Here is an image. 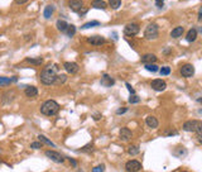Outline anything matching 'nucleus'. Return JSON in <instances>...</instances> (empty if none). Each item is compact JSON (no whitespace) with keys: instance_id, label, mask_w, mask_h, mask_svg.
<instances>
[{"instance_id":"nucleus-37","label":"nucleus","mask_w":202,"mask_h":172,"mask_svg":"<svg viewBox=\"0 0 202 172\" xmlns=\"http://www.w3.org/2000/svg\"><path fill=\"white\" fill-rule=\"evenodd\" d=\"M126 108H123V109H117V111H116V114L117 115H120V114H124V113H126Z\"/></svg>"},{"instance_id":"nucleus-28","label":"nucleus","mask_w":202,"mask_h":172,"mask_svg":"<svg viewBox=\"0 0 202 172\" xmlns=\"http://www.w3.org/2000/svg\"><path fill=\"white\" fill-rule=\"evenodd\" d=\"M145 70L156 72V71H158V66L156 63H145Z\"/></svg>"},{"instance_id":"nucleus-26","label":"nucleus","mask_w":202,"mask_h":172,"mask_svg":"<svg viewBox=\"0 0 202 172\" xmlns=\"http://www.w3.org/2000/svg\"><path fill=\"white\" fill-rule=\"evenodd\" d=\"M128 153L132 154V156L138 154V153H139V147H138V146H130V147L128 148Z\"/></svg>"},{"instance_id":"nucleus-3","label":"nucleus","mask_w":202,"mask_h":172,"mask_svg":"<svg viewBox=\"0 0 202 172\" xmlns=\"http://www.w3.org/2000/svg\"><path fill=\"white\" fill-rule=\"evenodd\" d=\"M158 34H159V29L156 23H150L149 26H147V28L144 30V37L149 41L158 38Z\"/></svg>"},{"instance_id":"nucleus-10","label":"nucleus","mask_w":202,"mask_h":172,"mask_svg":"<svg viewBox=\"0 0 202 172\" xmlns=\"http://www.w3.org/2000/svg\"><path fill=\"white\" fill-rule=\"evenodd\" d=\"M63 67H65V70L71 75L77 74V71H78V65L76 62H65Z\"/></svg>"},{"instance_id":"nucleus-20","label":"nucleus","mask_w":202,"mask_h":172,"mask_svg":"<svg viewBox=\"0 0 202 172\" xmlns=\"http://www.w3.org/2000/svg\"><path fill=\"white\" fill-rule=\"evenodd\" d=\"M183 32H184L183 27H177V28H174V29L171 32V37H172V38H180L182 34H183Z\"/></svg>"},{"instance_id":"nucleus-14","label":"nucleus","mask_w":202,"mask_h":172,"mask_svg":"<svg viewBox=\"0 0 202 172\" xmlns=\"http://www.w3.org/2000/svg\"><path fill=\"white\" fill-rule=\"evenodd\" d=\"M120 139L121 141H129L130 138L133 137V133H132V130L130 129H128V128H123V129H120Z\"/></svg>"},{"instance_id":"nucleus-24","label":"nucleus","mask_w":202,"mask_h":172,"mask_svg":"<svg viewBox=\"0 0 202 172\" xmlns=\"http://www.w3.org/2000/svg\"><path fill=\"white\" fill-rule=\"evenodd\" d=\"M38 141L41 142V143H46V144H48V146H51V147H54V143L53 142H51L47 137H44L43 134H39L38 135Z\"/></svg>"},{"instance_id":"nucleus-13","label":"nucleus","mask_w":202,"mask_h":172,"mask_svg":"<svg viewBox=\"0 0 202 172\" xmlns=\"http://www.w3.org/2000/svg\"><path fill=\"white\" fill-rule=\"evenodd\" d=\"M197 123L198 120H188L183 124V130L186 132H195L196 130V127H197Z\"/></svg>"},{"instance_id":"nucleus-33","label":"nucleus","mask_w":202,"mask_h":172,"mask_svg":"<svg viewBox=\"0 0 202 172\" xmlns=\"http://www.w3.org/2000/svg\"><path fill=\"white\" fill-rule=\"evenodd\" d=\"M104 171H105V166L104 165H99L96 167H93L91 172H104Z\"/></svg>"},{"instance_id":"nucleus-19","label":"nucleus","mask_w":202,"mask_h":172,"mask_svg":"<svg viewBox=\"0 0 202 172\" xmlns=\"http://www.w3.org/2000/svg\"><path fill=\"white\" fill-rule=\"evenodd\" d=\"M91 6L95 8V9H106V6H108V4H106L104 0H93V2L91 3Z\"/></svg>"},{"instance_id":"nucleus-43","label":"nucleus","mask_w":202,"mask_h":172,"mask_svg":"<svg viewBox=\"0 0 202 172\" xmlns=\"http://www.w3.org/2000/svg\"><path fill=\"white\" fill-rule=\"evenodd\" d=\"M201 18H202V11L200 10V11H198V20H201Z\"/></svg>"},{"instance_id":"nucleus-25","label":"nucleus","mask_w":202,"mask_h":172,"mask_svg":"<svg viewBox=\"0 0 202 172\" xmlns=\"http://www.w3.org/2000/svg\"><path fill=\"white\" fill-rule=\"evenodd\" d=\"M66 33H67L68 37H73L75 33H76V27L72 26V24H71V26L68 24V27H67V29H66Z\"/></svg>"},{"instance_id":"nucleus-11","label":"nucleus","mask_w":202,"mask_h":172,"mask_svg":"<svg viewBox=\"0 0 202 172\" xmlns=\"http://www.w3.org/2000/svg\"><path fill=\"white\" fill-rule=\"evenodd\" d=\"M87 43L91 46H101L105 43V38L101 36H92L87 38Z\"/></svg>"},{"instance_id":"nucleus-23","label":"nucleus","mask_w":202,"mask_h":172,"mask_svg":"<svg viewBox=\"0 0 202 172\" xmlns=\"http://www.w3.org/2000/svg\"><path fill=\"white\" fill-rule=\"evenodd\" d=\"M67 27H68V24L65 22V20H57V28H58V30H61V32H66V29H67Z\"/></svg>"},{"instance_id":"nucleus-17","label":"nucleus","mask_w":202,"mask_h":172,"mask_svg":"<svg viewBox=\"0 0 202 172\" xmlns=\"http://www.w3.org/2000/svg\"><path fill=\"white\" fill-rule=\"evenodd\" d=\"M145 123H147V125L149 128H153V129H156L157 127H158V120H157V118L156 117H153V115H149V117H147V119H145Z\"/></svg>"},{"instance_id":"nucleus-6","label":"nucleus","mask_w":202,"mask_h":172,"mask_svg":"<svg viewBox=\"0 0 202 172\" xmlns=\"http://www.w3.org/2000/svg\"><path fill=\"white\" fill-rule=\"evenodd\" d=\"M46 156L48 157L50 159H52L53 162H56V163H62L65 161V157L61 153L56 152V151H46Z\"/></svg>"},{"instance_id":"nucleus-39","label":"nucleus","mask_w":202,"mask_h":172,"mask_svg":"<svg viewBox=\"0 0 202 172\" xmlns=\"http://www.w3.org/2000/svg\"><path fill=\"white\" fill-rule=\"evenodd\" d=\"M126 87H128V90H129L132 94H135V90L132 87V85H130V84H128V82H126Z\"/></svg>"},{"instance_id":"nucleus-30","label":"nucleus","mask_w":202,"mask_h":172,"mask_svg":"<svg viewBox=\"0 0 202 172\" xmlns=\"http://www.w3.org/2000/svg\"><path fill=\"white\" fill-rule=\"evenodd\" d=\"M11 82V78L8 77H0V86H6Z\"/></svg>"},{"instance_id":"nucleus-31","label":"nucleus","mask_w":202,"mask_h":172,"mask_svg":"<svg viewBox=\"0 0 202 172\" xmlns=\"http://www.w3.org/2000/svg\"><path fill=\"white\" fill-rule=\"evenodd\" d=\"M139 101H140V98L138 95H135V94H132V96L129 98V102H130V104H135V102H139Z\"/></svg>"},{"instance_id":"nucleus-29","label":"nucleus","mask_w":202,"mask_h":172,"mask_svg":"<svg viewBox=\"0 0 202 172\" xmlns=\"http://www.w3.org/2000/svg\"><path fill=\"white\" fill-rule=\"evenodd\" d=\"M159 72H160V75H162V76H167V75H169V74H171V67H168V66H164V67H162L160 70H159Z\"/></svg>"},{"instance_id":"nucleus-34","label":"nucleus","mask_w":202,"mask_h":172,"mask_svg":"<svg viewBox=\"0 0 202 172\" xmlns=\"http://www.w3.org/2000/svg\"><path fill=\"white\" fill-rule=\"evenodd\" d=\"M28 62L30 63H34V65H41L42 63V58H37V60H34V58H27Z\"/></svg>"},{"instance_id":"nucleus-2","label":"nucleus","mask_w":202,"mask_h":172,"mask_svg":"<svg viewBox=\"0 0 202 172\" xmlns=\"http://www.w3.org/2000/svg\"><path fill=\"white\" fill-rule=\"evenodd\" d=\"M58 110H59V105L54 100H47L41 106V113L44 114V115H48V117H52L54 114H57Z\"/></svg>"},{"instance_id":"nucleus-15","label":"nucleus","mask_w":202,"mask_h":172,"mask_svg":"<svg viewBox=\"0 0 202 172\" xmlns=\"http://www.w3.org/2000/svg\"><path fill=\"white\" fill-rule=\"evenodd\" d=\"M157 61V56L153 53H147L144 56H141V62L143 63H154Z\"/></svg>"},{"instance_id":"nucleus-35","label":"nucleus","mask_w":202,"mask_h":172,"mask_svg":"<svg viewBox=\"0 0 202 172\" xmlns=\"http://www.w3.org/2000/svg\"><path fill=\"white\" fill-rule=\"evenodd\" d=\"M30 147L33 148V150H39V148L42 147V143H41V142H33V143L30 144Z\"/></svg>"},{"instance_id":"nucleus-7","label":"nucleus","mask_w":202,"mask_h":172,"mask_svg":"<svg viewBox=\"0 0 202 172\" xmlns=\"http://www.w3.org/2000/svg\"><path fill=\"white\" fill-rule=\"evenodd\" d=\"M150 86L156 91H163V90H165V87H167V84H165V81H163L162 78H156L152 81Z\"/></svg>"},{"instance_id":"nucleus-12","label":"nucleus","mask_w":202,"mask_h":172,"mask_svg":"<svg viewBox=\"0 0 202 172\" xmlns=\"http://www.w3.org/2000/svg\"><path fill=\"white\" fill-rule=\"evenodd\" d=\"M101 85L102 86H105V87H110V86H113L114 84H115V80L110 76V75H108V74H104L102 75V77H101Z\"/></svg>"},{"instance_id":"nucleus-18","label":"nucleus","mask_w":202,"mask_h":172,"mask_svg":"<svg viewBox=\"0 0 202 172\" xmlns=\"http://www.w3.org/2000/svg\"><path fill=\"white\" fill-rule=\"evenodd\" d=\"M196 38H197V30L195 28L189 29L188 33H187V36H186V41L189 42V43H192V42L196 41Z\"/></svg>"},{"instance_id":"nucleus-42","label":"nucleus","mask_w":202,"mask_h":172,"mask_svg":"<svg viewBox=\"0 0 202 172\" xmlns=\"http://www.w3.org/2000/svg\"><path fill=\"white\" fill-rule=\"evenodd\" d=\"M100 118H101V115H100V114H96V115L93 117V119H95V120H99Z\"/></svg>"},{"instance_id":"nucleus-38","label":"nucleus","mask_w":202,"mask_h":172,"mask_svg":"<svg viewBox=\"0 0 202 172\" xmlns=\"http://www.w3.org/2000/svg\"><path fill=\"white\" fill-rule=\"evenodd\" d=\"M156 3H157V6H158V8H163L164 0H156Z\"/></svg>"},{"instance_id":"nucleus-32","label":"nucleus","mask_w":202,"mask_h":172,"mask_svg":"<svg viewBox=\"0 0 202 172\" xmlns=\"http://www.w3.org/2000/svg\"><path fill=\"white\" fill-rule=\"evenodd\" d=\"M66 80H67V76L63 75V74H61V75H57L56 82H61V84H63V82H66Z\"/></svg>"},{"instance_id":"nucleus-9","label":"nucleus","mask_w":202,"mask_h":172,"mask_svg":"<svg viewBox=\"0 0 202 172\" xmlns=\"http://www.w3.org/2000/svg\"><path fill=\"white\" fill-rule=\"evenodd\" d=\"M69 9L75 11V13H80L81 9L84 8V2L82 0H69Z\"/></svg>"},{"instance_id":"nucleus-27","label":"nucleus","mask_w":202,"mask_h":172,"mask_svg":"<svg viewBox=\"0 0 202 172\" xmlns=\"http://www.w3.org/2000/svg\"><path fill=\"white\" fill-rule=\"evenodd\" d=\"M109 5L113 9H119L121 5V0H109Z\"/></svg>"},{"instance_id":"nucleus-16","label":"nucleus","mask_w":202,"mask_h":172,"mask_svg":"<svg viewBox=\"0 0 202 172\" xmlns=\"http://www.w3.org/2000/svg\"><path fill=\"white\" fill-rule=\"evenodd\" d=\"M24 94L28 98H34V96L38 95V89L35 86H27L26 90H24Z\"/></svg>"},{"instance_id":"nucleus-1","label":"nucleus","mask_w":202,"mask_h":172,"mask_svg":"<svg viewBox=\"0 0 202 172\" xmlns=\"http://www.w3.org/2000/svg\"><path fill=\"white\" fill-rule=\"evenodd\" d=\"M57 70L58 67L56 65H48L46 66L41 75H39V80L44 85H52L56 82V78H57Z\"/></svg>"},{"instance_id":"nucleus-22","label":"nucleus","mask_w":202,"mask_h":172,"mask_svg":"<svg viewBox=\"0 0 202 172\" xmlns=\"http://www.w3.org/2000/svg\"><path fill=\"white\" fill-rule=\"evenodd\" d=\"M53 10H54V8H53L52 5H47L46 9H44V13H43L44 18H46V19H50L51 15H52V13H53Z\"/></svg>"},{"instance_id":"nucleus-36","label":"nucleus","mask_w":202,"mask_h":172,"mask_svg":"<svg viewBox=\"0 0 202 172\" xmlns=\"http://www.w3.org/2000/svg\"><path fill=\"white\" fill-rule=\"evenodd\" d=\"M89 150H92V146H91V144H87L85 148H82V150H80V152H86V151H89Z\"/></svg>"},{"instance_id":"nucleus-5","label":"nucleus","mask_w":202,"mask_h":172,"mask_svg":"<svg viewBox=\"0 0 202 172\" xmlns=\"http://www.w3.org/2000/svg\"><path fill=\"white\" fill-rule=\"evenodd\" d=\"M125 170L128 172H138L141 170V163L137 159H132V161H128L125 165Z\"/></svg>"},{"instance_id":"nucleus-41","label":"nucleus","mask_w":202,"mask_h":172,"mask_svg":"<svg viewBox=\"0 0 202 172\" xmlns=\"http://www.w3.org/2000/svg\"><path fill=\"white\" fill-rule=\"evenodd\" d=\"M69 162H71V163H72V165H73L75 167L77 166V163H76V161H75V159H71V158H69Z\"/></svg>"},{"instance_id":"nucleus-4","label":"nucleus","mask_w":202,"mask_h":172,"mask_svg":"<svg viewBox=\"0 0 202 172\" xmlns=\"http://www.w3.org/2000/svg\"><path fill=\"white\" fill-rule=\"evenodd\" d=\"M139 30H140L139 24H137V23H129L124 28V34L126 37H134L139 33Z\"/></svg>"},{"instance_id":"nucleus-40","label":"nucleus","mask_w":202,"mask_h":172,"mask_svg":"<svg viewBox=\"0 0 202 172\" xmlns=\"http://www.w3.org/2000/svg\"><path fill=\"white\" fill-rule=\"evenodd\" d=\"M28 0H15V3L17 4H24V3H27Z\"/></svg>"},{"instance_id":"nucleus-21","label":"nucleus","mask_w":202,"mask_h":172,"mask_svg":"<svg viewBox=\"0 0 202 172\" xmlns=\"http://www.w3.org/2000/svg\"><path fill=\"white\" fill-rule=\"evenodd\" d=\"M97 26H100V22H97V20H91V22H87V23H85V24L81 27V29H89V28H92V27H97Z\"/></svg>"},{"instance_id":"nucleus-8","label":"nucleus","mask_w":202,"mask_h":172,"mask_svg":"<svg viewBox=\"0 0 202 172\" xmlns=\"http://www.w3.org/2000/svg\"><path fill=\"white\" fill-rule=\"evenodd\" d=\"M193 74H195V67H193L192 65L187 63V65H183V66H182V68H181V75H182L183 77H191V76H193Z\"/></svg>"}]
</instances>
